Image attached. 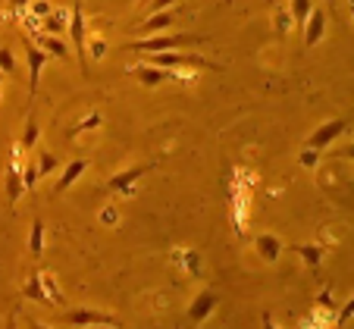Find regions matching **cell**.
Instances as JSON below:
<instances>
[{
	"mask_svg": "<svg viewBox=\"0 0 354 329\" xmlns=\"http://www.w3.org/2000/svg\"><path fill=\"white\" fill-rule=\"evenodd\" d=\"M0 73L3 75H16V57L10 47H0Z\"/></svg>",
	"mask_w": 354,
	"mask_h": 329,
	"instance_id": "4316f807",
	"label": "cell"
},
{
	"mask_svg": "<svg viewBox=\"0 0 354 329\" xmlns=\"http://www.w3.org/2000/svg\"><path fill=\"white\" fill-rule=\"evenodd\" d=\"M3 79H7V75H3V73H0V82H3Z\"/></svg>",
	"mask_w": 354,
	"mask_h": 329,
	"instance_id": "f35d334b",
	"label": "cell"
},
{
	"mask_svg": "<svg viewBox=\"0 0 354 329\" xmlns=\"http://www.w3.org/2000/svg\"><path fill=\"white\" fill-rule=\"evenodd\" d=\"M38 179H41V176H38V163L28 160L26 163V173H22V185H26V191H32V188L38 185Z\"/></svg>",
	"mask_w": 354,
	"mask_h": 329,
	"instance_id": "f546056e",
	"label": "cell"
},
{
	"mask_svg": "<svg viewBox=\"0 0 354 329\" xmlns=\"http://www.w3.org/2000/svg\"><path fill=\"white\" fill-rule=\"evenodd\" d=\"M345 132H348V120H329V122H323V126L308 138V148L323 151V148H329V144H333L339 135H345Z\"/></svg>",
	"mask_w": 354,
	"mask_h": 329,
	"instance_id": "ba28073f",
	"label": "cell"
},
{
	"mask_svg": "<svg viewBox=\"0 0 354 329\" xmlns=\"http://www.w3.org/2000/svg\"><path fill=\"white\" fill-rule=\"evenodd\" d=\"M38 138H41V126H38V120H35L32 107H28L26 126H22V138H19V144H16V148H19V151H32L35 144H38Z\"/></svg>",
	"mask_w": 354,
	"mask_h": 329,
	"instance_id": "ac0fdd59",
	"label": "cell"
},
{
	"mask_svg": "<svg viewBox=\"0 0 354 329\" xmlns=\"http://www.w3.org/2000/svg\"><path fill=\"white\" fill-rule=\"evenodd\" d=\"M19 301H35V304H50V298L44 295V289H41V270L38 273H32L28 276V282H26V289L19 292Z\"/></svg>",
	"mask_w": 354,
	"mask_h": 329,
	"instance_id": "e0dca14e",
	"label": "cell"
},
{
	"mask_svg": "<svg viewBox=\"0 0 354 329\" xmlns=\"http://www.w3.org/2000/svg\"><path fill=\"white\" fill-rule=\"evenodd\" d=\"M28 3H32V0H7V19L16 22L28 10Z\"/></svg>",
	"mask_w": 354,
	"mask_h": 329,
	"instance_id": "4dcf8cb0",
	"label": "cell"
},
{
	"mask_svg": "<svg viewBox=\"0 0 354 329\" xmlns=\"http://www.w3.org/2000/svg\"><path fill=\"white\" fill-rule=\"evenodd\" d=\"M288 26H292V16H288V10L286 7H276V35H279V38H286Z\"/></svg>",
	"mask_w": 354,
	"mask_h": 329,
	"instance_id": "f1b7e54d",
	"label": "cell"
},
{
	"mask_svg": "<svg viewBox=\"0 0 354 329\" xmlns=\"http://www.w3.org/2000/svg\"><path fill=\"white\" fill-rule=\"evenodd\" d=\"M286 10H288V16H292V22L304 26V19H308L310 10H314V0H292Z\"/></svg>",
	"mask_w": 354,
	"mask_h": 329,
	"instance_id": "7402d4cb",
	"label": "cell"
},
{
	"mask_svg": "<svg viewBox=\"0 0 354 329\" xmlns=\"http://www.w3.org/2000/svg\"><path fill=\"white\" fill-rule=\"evenodd\" d=\"M28 254H32V261H41V257H44V223H41V220L32 223V235H28Z\"/></svg>",
	"mask_w": 354,
	"mask_h": 329,
	"instance_id": "ffe728a7",
	"label": "cell"
},
{
	"mask_svg": "<svg viewBox=\"0 0 354 329\" xmlns=\"http://www.w3.org/2000/svg\"><path fill=\"white\" fill-rule=\"evenodd\" d=\"M323 35H326V13H323V7H317L314 3L310 16L304 19V47L310 50L314 44H320Z\"/></svg>",
	"mask_w": 354,
	"mask_h": 329,
	"instance_id": "30bf717a",
	"label": "cell"
},
{
	"mask_svg": "<svg viewBox=\"0 0 354 329\" xmlns=\"http://www.w3.org/2000/svg\"><path fill=\"white\" fill-rule=\"evenodd\" d=\"M88 169V160H73V163H66V169H63V176L60 179H57V185H54V198H60L63 191H69V185H73V182H79V176L85 173Z\"/></svg>",
	"mask_w": 354,
	"mask_h": 329,
	"instance_id": "9a60e30c",
	"label": "cell"
},
{
	"mask_svg": "<svg viewBox=\"0 0 354 329\" xmlns=\"http://www.w3.org/2000/svg\"><path fill=\"white\" fill-rule=\"evenodd\" d=\"M351 314H354V301L348 298V304L339 310V320H335V329H345L348 323H351Z\"/></svg>",
	"mask_w": 354,
	"mask_h": 329,
	"instance_id": "1f68e13d",
	"label": "cell"
},
{
	"mask_svg": "<svg viewBox=\"0 0 354 329\" xmlns=\"http://www.w3.org/2000/svg\"><path fill=\"white\" fill-rule=\"evenodd\" d=\"M176 16H179V7H167V10H157V13H147V19L141 22V32H145V38L147 35H157V32H163L167 26H173L176 22Z\"/></svg>",
	"mask_w": 354,
	"mask_h": 329,
	"instance_id": "8fae6325",
	"label": "cell"
},
{
	"mask_svg": "<svg viewBox=\"0 0 354 329\" xmlns=\"http://www.w3.org/2000/svg\"><path fill=\"white\" fill-rule=\"evenodd\" d=\"M320 160H323V151H314V148H304L298 154V163L301 167H308V169H317L320 167Z\"/></svg>",
	"mask_w": 354,
	"mask_h": 329,
	"instance_id": "d4e9b609",
	"label": "cell"
},
{
	"mask_svg": "<svg viewBox=\"0 0 354 329\" xmlns=\"http://www.w3.org/2000/svg\"><path fill=\"white\" fill-rule=\"evenodd\" d=\"M38 176H50L57 167H60V160H57V154H47V151H38Z\"/></svg>",
	"mask_w": 354,
	"mask_h": 329,
	"instance_id": "cb8c5ba5",
	"label": "cell"
},
{
	"mask_svg": "<svg viewBox=\"0 0 354 329\" xmlns=\"http://www.w3.org/2000/svg\"><path fill=\"white\" fill-rule=\"evenodd\" d=\"M60 323H69V326H122L120 317L104 314V310H85V308L63 314Z\"/></svg>",
	"mask_w": 354,
	"mask_h": 329,
	"instance_id": "5b68a950",
	"label": "cell"
},
{
	"mask_svg": "<svg viewBox=\"0 0 354 329\" xmlns=\"http://www.w3.org/2000/svg\"><path fill=\"white\" fill-rule=\"evenodd\" d=\"M210 35H147L141 41H129L126 50L132 54H160V50H182L192 44H207Z\"/></svg>",
	"mask_w": 354,
	"mask_h": 329,
	"instance_id": "6da1fadb",
	"label": "cell"
},
{
	"mask_svg": "<svg viewBox=\"0 0 354 329\" xmlns=\"http://www.w3.org/2000/svg\"><path fill=\"white\" fill-rule=\"evenodd\" d=\"M254 251L261 254L263 263H276V261H279V254H282V242L276 238V235L263 232V235H257V238H254Z\"/></svg>",
	"mask_w": 354,
	"mask_h": 329,
	"instance_id": "4fadbf2b",
	"label": "cell"
},
{
	"mask_svg": "<svg viewBox=\"0 0 354 329\" xmlns=\"http://www.w3.org/2000/svg\"><path fill=\"white\" fill-rule=\"evenodd\" d=\"M50 10H54V7H50V0H32V3H28V10H26L22 16H28V19L41 22L47 13H50Z\"/></svg>",
	"mask_w": 354,
	"mask_h": 329,
	"instance_id": "603a6c76",
	"label": "cell"
},
{
	"mask_svg": "<svg viewBox=\"0 0 354 329\" xmlns=\"http://www.w3.org/2000/svg\"><path fill=\"white\" fill-rule=\"evenodd\" d=\"M132 75L147 88H157L163 82H173V79H185L182 73H173V69H160V66H151V63H138L132 66Z\"/></svg>",
	"mask_w": 354,
	"mask_h": 329,
	"instance_id": "52a82bcc",
	"label": "cell"
},
{
	"mask_svg": "<svg viewBox=\"0 0 354 329\" xmlns=\"http://www.w3.org/2000/svg\"><path fill=\"white\" fill-rule=\"evenodd\" d=\"M85 54H91V60H104V54H107V41L104 38L85 41Z\"/></svg>",
	"mask_w": 354,
	"mask_h": 329,
	"instance_id": "83f0119b",
	"label": "cell"
},
{
	"mask_svg": "<svg viewBox=\"0 0 354 329\" xmlns=\"http://www.w3.org/2000/svg\"><path fill=\"white\" fill-rule=\"evenodd\" d=\"M147 63L151 66H160V69H220L216 63L204 60L201 54H185V50H160V54H147Z\"/></svg>",
	"mask_w": 354,
	"mask_h": 329,
	"instance_id": "7a4b0ae2",
	"label": "cell"
},
{
	"mask_svg": "<svg viewBox=\"0 0 354 329\" xmlns=\"http://www.w3.org/2000/svg\"><path fill=\"white\" fill-rule=\"evenodd\" d=\"M41 289H44L47 298H50V304H57V308H60V304H63V292H60V285H57L54 273H44V270H41Z\"/></svg>",
	"mask_w": 354,
	"mask_h": 329,
	"instance_id": "44dd1931",
	"label": "cell"
},
{
	"mask_svg": "<svg viewBox=\"0 0 354 329\" xmlns=\"http://www.w3.org/2000/svg\"><path fill=\"white\" fill-rule=\"evenodd\" d=\"M298 257L304 263H308V270L310 273H317V267H320L323 263V254H326V248H323V245H298Z\"/></svg>",
	"mask_w": 354,
	"mask_h": 329,
	"instance_id": "d6986e66",
	"label": "cell"
},
{
	"mask_svg": "<svg viewBox=\"0 0 354 329\" xmlns=\"http://www.w3.org/2000/svg\"><path fill=\"white\" fill-rule=\"evenodd\" d=\"M35 38H38V47L50 57V60H69V47H66L63 38H57V35H44V32H35Z\"/></svg>",
	"mask_w": 354,
	"mask_h": 329,
	"instance_id": "7c38bea8",
	"label": "cell"
},
{
	"mask_svg": "<svg viewBox=\"0 0 354 329\" xmlns=\"http://www.w3.org/2000/svg\"><path fill=\"white\" fill-rule=\"evenodd\" d=\"M167 7H176V0H151L147 13H157V10H167Z\"/></svg>",
	"mask_w": 354,
	"mask_h": 329,
	"instance_id": "d6a6232c",
	"label": "cell"
},
{
	"mask_svg": "<svg viewBox=\"0 0 354 329\" xmlns=\"http://www.w3.org/2000/svg\"><path fill=\"white\" fill-rule=\"evenodd\" d=\"M348 7H351V0H348Z\"/></svg>",
	"mask_w": 354,
	"mask_h": 329,
	"instance_id": "ab89813d",
	"label": "cell"
},
{
	"mask_svg": "<svg viewBox=\"0 0 354 329\" xmlns=\"http://www.w3.org/2000/svg\"><path fill=\"white\" fill-rule=\"evenodd\" d=\"M22 191H26V185H22V169H19L16 154H13L10 157V163H7V201H10V207L22 198Z\"/></svg>",
	"mask_w": 354,
	"mask_h": 329,
	"instance_id": "5bb4252c",
	"label": "cell"
},
{
	"mask_svg": "<svg viewBox=\"0 0 354 329\" xmlns=\"http://www.w3.org/2000/svg\"><path fill=\"white\" fill-rule=\"evenodd\" d=\"M335 3H339V0H326V7H329V10H335Z\"/></svg>",
	"mask_w": 354,
	"mask_h": 329,
	"instance_id": "74e56055",
	"label": "cell"
},
{
	"mask_svg": "<svg viewBox=\"0 0 354 329\" xmlns=\"http://www.w3.org/2000/svg\"><path fill=\"white\" fill-rule=\"evenodd\" d=\"M100 122H104V120H100V113H91V116H85V120H82L79 126H75L73 132H69V138H79L82 132H91V129H97Z\"/></svg>",
	"mask_w": 354,
	"mask_h": 329,
	"instance_id": "484cf974",
	"label": "cell"
},
{
	"mask_svg": "<svg viewBox=\"0 0 354 329\" xmlns=\"http://www.w3.org/2000/svg\"><path fill=\"white\" fill-rule=\"evenodd\" d=\"M66 26H69V13H66V10H50V13L38 22V32L57 35V38H60V35L66 32Z\"/></svg>",
	"mask_w": 354,
	"mask_h": 329,
	"instance_id": "2e32d148",
	"label": "cell"
},
{
	"mask_svg": "<svg viewBox=\"0 0 354 329\" xmlns=\"http://www.w3.org/2000/svg\"><path fill=\"white\" fill-rule=\"evenodd\" d=\"M69 35H73V47H75V60H79L82 75H88V54H85V10L82 0L73 3V16H69Z\"/></svg>",
	"mask_w": 354,
	"mask_h": 329,
	"instance_id": "277c9868",
	"label": "cell"
},
{
	"mask_svg": "<svg viewBox=\"0 0 354 329\" xmlns=\"http://www.w3.org/2000/svg\"><path fill=\"white\" fill-rule=\"evenodd\" d=\"M7 329H16V310H10L7 314Z\"/></svg>",
	"mask_w": 354,
	"mask_h": 329,
	"instance_id": "836d02e7",
	"label": "cell"
},
{
	"mask_svg": "<svg viewBox=\"0 0 354 329\" xmlns=\"http://www.w3.org/2000/svg\"><path fill=\"white\" fill-rule=\"evenodd\" d=\"M26 323H28V326H32V329H47V326H41L38 320H32V317H26Z\"/></svg>",
	"mask_w": 354,
	"mask_h": 329,
	"instance_id": "d590c367",
	"label": "cell"
},
{
	"mask_svg": "<svg viewBox=\"0 0 354 329\" xmlns=\"http://www.w3.org/2000/svg\"><path fill=\"white\" fill-rule=\"evenodd\" d=\"M22 50H26V60H28V97L35 101L38 85H41V73H44V66L50 63V57H47L44 50L35 44L32 35H26V38H22Z\"/></svg>",
	"mask_w": 354,
	"mask_h": 329,
	"instance_id": "3957f363",
	"label": "cell"
},
{
	"mask_svg": "<svg viewBox=\"0 0 354 329\" xmlns=\"http://www.w3.org/2000/svg\"><path fill=\"white\" fill-rule=\"evenodd\" d=\"M151 169H157V163H138V167H132V169H122V173H116L113 179L107 182V191H122V198L132 195V185L141 176L151 173Z\"/></svg>",
	"mask_w": 354,
	"mask_h": 329,
	"instance_id": "8992f818",
	"label": "cell"
},
{
	"mask_svg": "<svg viewBox=\"0 0 354 329\" xmlns=\"http://www.w3.org/2000/svg\"><path fill=\"white\" fill-rule=\"evenodd\" d=\"M263 329H276V323H273V317L270 314H263Z\"/></svg>",
	"mask_w": 354,
	"mask_h": 329,
	"instance_id": "e575fe53",
	"label": "cell"
},
{
	"mask_svg": "<svg viewBox=\"0 0 354 329\" xmlns=\"http://www.w3.org/2000/svg\"><path fill=\"white\" fill-rule=\"evenodd\" d=\"M216 304H220V295H216L214 289H204V292H198V298L192 301V308H188V323H204L210 314L216 310Z\"/></svg>",
	"mask_w": 354,
	"mask_h": 329,
	"instance_id": "9c48e42d",
	"label": "cell"
},
{
	"mask_svg": "<svg viewBox=\"0 0 354 329\" xmlns=\"http://www.w3.org/2000/svg\"><path fill=\"white\" fill-rule=\"evenodd\" d=\"M85 329H110V326H85ZM113 329H122V326H113Z\"/></svg>",
	"mask_w": 354,
	"mask_h": 329,
	"instance_id": "8d00e7d4",
	"label": "cell"
}]
</instances>
